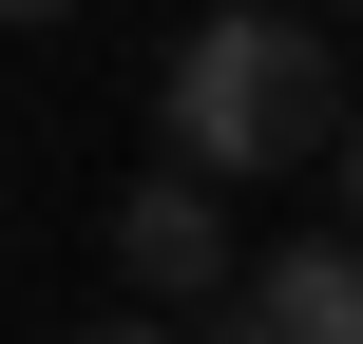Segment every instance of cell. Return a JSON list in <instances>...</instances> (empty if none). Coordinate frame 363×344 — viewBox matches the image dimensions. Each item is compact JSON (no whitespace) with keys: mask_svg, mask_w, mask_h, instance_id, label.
I'll list each match as a JSON object with an SVG mask.
<instances>
[{"mask_svg":"<svg viewBox=\"0 0 363 344\" xmlns=\"http://www.w3.org/2000/svg\"><path fill=\"white\" fill-rule=\"evenodd\" d=\"M211 344H363V230H325V249H249V287L211 306Z\"/></svg>","mask_w":363,"mask_h":344,"instance_id":"3957f363","label":"cell"},{"mask_svg":"<svg viewBox=\"0 0 363 344\" xmlns=\"http://www.w3.org/2000/svg\"><path fill=\"white\" fill-rule=\"evenodd\" d=\"M0 19H77V0H0Z\"/></svg>","mask_w":363,"mask_h":344,"instance_id":"8992f818","label":"cell"},{"mask_svg":"<svg viewBox=\"0 0 363 344\" xmlns=\"http://www.w3.org/2000/svg\"><path fill=\"white\" fill-rule=\"evenodd\" d=\"M77 344H172V326H153V306H115V326H77Z\"/></svg>","mask_w":363,"mask_h":344,"instance_id":"277c9868","label":"cell"},{"mask_svg":"<svg viewBox=\"0 0 363 344\" xmlns=\"http://www.w3.org/2000/svg\"><path fill=\"white\" fill-rule=\"evenodd\" d=\"M153 134H172V172H211V192L325 172V153H345V57H325V19L211 0V19L172 38V77H153Z\"/></svg>","mask_w":363,"mask_h":344,"instance_id":"6da1fadb","label":"cell"},{"mask_svg":"<svg viewBox=\"0 0 363 344\" xmlns=\"http://www.w3.org/2000/svg\"><path fill=\"white\" fill-rule=\"evenodd\" d=\"M96 249H115V287H134L153 326H172V306H230V287H249V249H230V192H211V172H134Z\"/></svg>","mask_w":363,"mask_h":344,"instance_id":"7a4b0ae2","label":"cell"},{"mask_svg":"<svg viewBox=\"0 0 363 344\" xmlns=\"http://www.w3.org/2000/svg\"><path fill=\"white\" fill-rule=\"evenodd\" d=\"M325 172H345V230H363V134H345V153H325Z\"/></svg>","mask_w":363,"mask_h":344,"instance_id":"5b68a950","label":"cell"}]
</instances>
